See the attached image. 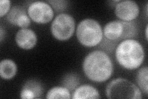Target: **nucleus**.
<instances>
[{"label":"nucleus","mask_w":148,"mask_h":99,"mask_svg":"<svg viewBox=\"0 0 148 99\" xmlns=\"http://www.w3.org/2000/svg\"><path fill=\"white\" fill-rule=\"evenodd\" d=\"M82 68L86 76L96 82L108 81L114 69L109 55L101 50H95L88 54L83 60Z\"/></svg>","instance_id":"1"},{"label":"nucleus","mask_w":148,"mask_h":99,"mask_svg":"<svg viewBox=\"0 0 148 99\" xmlns=\"http://www.w3.org/2000/svg\"><path fill=\"white\" fill-rule=\"evenodd\" d=\"M145 58L143 46L134 39L124 40L117 46L115 58L123 68L133 70L141 66Z\"/></svg>","instance_id":"2"},{"label":"nucleus","mask_w":148,"mask_h":99,"mask_svg":"<svg viewBox=\"0 0 148 99\" xmlns=\"http://www.w3.org/2000/svg\"><path fill=\"white\" fill-rule=\"evenodd\" d=\"M76 35L83 46L92 47L99 45L103 39V30L100 24L93 19L82 20L77 27Z\"/></svg>","instance_id":"3"},{"label":"nucleus","mask_w":148,"mask_h":99,"mask_svg":"<svg viewBox=\"0 0 148 99\" xmlns=\"http://www.w3.org/2000/svg\"><path fill=\"white\" fill-rule=\"evenodd\" d=\"M106 94L108 98L141 99L140 88L128 79L119 78L111 81L106 86Z\"/></svg>","instance_id":"4"},{"label":"nucleus","mask_w":148,"mask_h":99,"mask_svg":"<svg viewBox=\"0 0 148 99\" xmlns=\"http://www.w3.org/2000/svg\"><path fill=\"white\" fill-rule=\"evenodd\" d=\"M75 28L74 18L66 13H61L56 16L51 26V32L55 39L66 41L73 35Z\"/></svg>","instance_id":"5"},{"label":"nucleus","mask_w":148,"mask_h":99,"mask_svg":"<svg viewBox=\"0 0 148 99\" xmlns=\"http://www.w3.org/2000/svg\"><path fill=\"white\" fill-rule=\"evenodd\" d=\"M28 15L32 21L38 24H46L51 21L54 11L51 5L45 1H34L29 4Z\"/></svg>","instance_id":"6"},{"label":"nucleus","mask_w":148,"mask_h":99,"mask_svg":"<svg viewBox=\"0 0 148 99\" xmlns=\"http://www.w3.org/2000/svg\"><path fill=\"white\" fill-rule=\"evenodd\" d=\"M115 14L122 21H132L140 14V8L134 1H119L115 4Z\"/></svg>","instance_id":"7"},{"label":"nucleus","mask_w":148,"mask_h":99,"mask_svg":"<svg viewBox=\"0 0 148 99\" xmlns=\"http://www.w3.org/2000/svg\"><path fill=\"white\" fill-rule=\"evenodd\" d=\"M30 19L25 8L19 6L12 7L6 16V20L9 23L21 29L29 27L31 23Z\"/></svg>","instance_id":"8"},{"label":"nucleus","mask_w":148,"mask_h":99,"mask_svg":"<svg viewBox=\"0 0 148 99\" xmlns=\"http://www.w3.org/2000/svg\"><path fill=\"white\" fill-rule=\"evenodd\" d=\"M15 39L17 45L20 48L30 50L36 44L37 36L34 30L28 28H23L17 32Z\"/></svg>","instance_id":"9"},{"label":"nucleus","mask_w":148,"mask_h":99,"mask_svg":"<svg viewBox=\"0 0 148 99\" xmlns=\"http://www.w3.org/2000/svg\"><path fill=\"white\" fill-rule=\"evenodd\" d=\"M123 32L122 21H114L106 24L104 27L103 35L110 40H120Z\"/></svg>","instance_id":"10"},{"label":"nucleus","mask_w":148,"mask_h":99,"mask_svg":"<svg viewBox=\"0 0 148 99\" xmlns=\"http://www.w3.org/2000/svg\"><path fill=\"white\" fill-rule=\"evenodd\" d=\"M101 97L97 89L90 85L84 84L77 87L72 93L73 99H95Z\"/></svg>","instance_id":"11"},{"label":"nucleus","mask_w":148,"mask_h":99,"mask_svg":"<svg viewBox=\"0 0 148 99\" xmlns=\"http://www.w3.org/2000/svg\"><path fill=\"white\" fill-rule=\"evenodd\" d=\"M17 71V65L12 60H3L0 63V76L3 79H11L16 76Z\"/></svg>","instance_id":"12"},{"label":"nucleus","mask_w":148,"mask_h":99,"mask_svg":"<svg viewBox=\"0 0 148 99\" xmlns=\"http://www.w3.org/2000/svg\"><path fill=\"white\" fill-rule=\"evenodd\" d=\"M46 98H64L70 99L72 98L71 91L64 86H56L50 89L46 93Z\"/></svg>","instance_id":"13"},{"label":"nucleus","mask_w":148,"mask_h":99,"mask_svg":"<svg viewBox=\"0 0 148 99\" xmlns=\"http://www.w3.org/2000/svg\"><path fill=\"white\" fill-rule=\"evenodd\" d=\"M123 32L120 40L132 39L137 35L138 29L135 21H122Z\"/></svg>","instance_id":"14"},{"label":"nucleus","mask_w":148,"mask_h":99,"mask_svg":"<svg viewBox=\"0 0 148 99\" xmlns=\"http://www.w3.org/2000/svg\"><path fill=\"white\" fill-rule=\"evenodd\" d=\"M136 81L140 89L146 94L148 92V68L144 66L139 69L137 73Z\"/></svg>","instance_id":"15"},{"label":"nucleus","mask_w":148,"mask_h":99,"mask_svg":"<svg viewBox=\"0 0 148 99\" xmlns=\"http://www.w3.org/2000/svg\"><path fill=\"white\" fill-rule=\"evenodd\" d=\"M62 83L64 87L68 89L70 91H72L79 84V78L75 74H68L64 76Z\"/></svg>","instance_id":"16"},{"label":"nucleus","mask_w":148,"mask_h":99,"mask_svg":"<svg viewBox=\"0 0 148 99\" xmlns=\"http://www.w3.org/2000/svg\"><path fill=\"white\" fill-rule=\"evenodd\" d=\"M23 87H25L33 92L36 98H40L42 96L43 89L41 84L35 80H29L27 81Z\"/></svg>","instance_id":"17"},{"label":"nucleus","mask_w":148,"mask_h":99,"mask_svg":"<svg viewBox=\"0 0 148 99\" xmlns=\"http://www.w3.org/2000/svg\"><path fill=\"white\" fill-rule=\"evenodd\" d=\"M51 4L54 11L56 12H61L64 11L67 7L68 1L64 0H53V1H48Z\"/></svg>","instance_id":"18"},{"label":"nucleus","mask_w":148,"mask_h":99,"mask_svg":"<svg viewBox=\"0 0 148 99\" xmlns=\"http://www.w3.org/2000/svg\"><path fill=\"white\" fill-rule=\"evenodd\" d=\"M11 1L9 0H1L0 1V17H2L6 15L11 9Z\"/></svg>","instance_id":"19"},{"label":"nucleus","mask_w":148,"mask_h":99,"mask_svg":"<svg viewBox=\"0 0 148 99\" xmlns=\"http://www.w3.org/2000/svg\"><path fill=\"white\" fill-rule=\"evenodd\" d=\"M102 41H103V44H101V48L106 50V51L111 52V51L113 50V49L114 48L115 42H114V43H113L112 42L113 40H109L106 38H105L104 39H103Z\"/></svg>","instance_id":"20"},{"label":"nucleus","mask_w":148,"mask_h":99,"mask_svg":"<svg viewBox=\"0 0 148 99\" xmlns=\"http://www.w3.org/2000/svg\"><path fill=\"white\" fill-rule=\"evenodd\" d=\"M4 35H5V32L4 31L3 26H1V27H0V42H2L3 40Z\"/></svg>","instance_id":"21"},{"label":"nucleus","mask_w":148,"mask_h":99,"mask_svg":"<svg viewBox=\"0 0 148 99\" xmlns=\"http://www.w3.org/2000/svg\"><path fill=\"white\" fill-rule=\"evenodd\" d=\"M147 29H148V27H147V26H146V29H145V32H146L145 35H146V40H147Z\"/></svg>","instance_id":"22"}]
</instances>
